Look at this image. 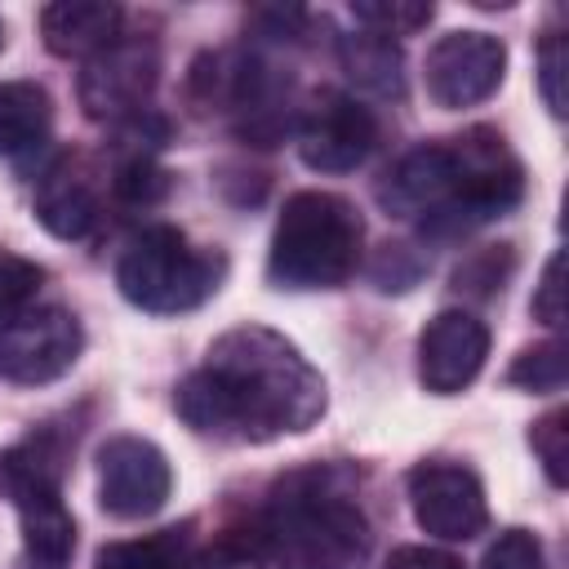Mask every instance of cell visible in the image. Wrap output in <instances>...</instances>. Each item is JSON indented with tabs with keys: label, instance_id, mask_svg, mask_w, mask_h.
Here are the masks:
<instances>
[{
	"label": "cell",
	"instance_id": "1",
	"mask_svg": "<svg viewBox=\"0 0 569 569\" xmlns=\"http://www.w3.org/2000/svg\"><path fill=\"white\" fill-rule=\"evenodd\" d=\"M173 409L200 436L262 445L307 431L325 413V378L284 333L240 325L209 347L196 373L182 378Z\"/></svg>",
	"mask_w": 569,
	"mask_h": 569
},
{
	"label": "cell",
	"instance_id": "2",
	"mask_svg": "<svg viewBox=\"0 0 569 569\" xmlns=\"http://www.w3.org/2000/svg\"><path fill=\"white\" fill-rule=\"evenodd\" d=\"M525 196V169L493 129L422 142L405 151L378 182V204L396 218H422L427 236H467Z\"/></svg>",
	"mask_w": 569,
	"mask_h": 569
},
{
	"label": "cell",
	"instance_id": "3",
	"mask_svg": "<svg viewBox=\"0 0 569 569\" xmlns=\"http://www.w3.org/2000/svg\"><path fill=\"white\" fill-rule=\"evenodd\" d=\"M236 556L271 560L276 569H365L369 520L338 467H307L271 489Z\"/></svg>",
	"mask_w": 569,
	"mask_h": 569
},
{
	"label": "cell",
	"instance_id": "4",
	"mask_svg": "<svg viewBox=\"0 0 569 569\" xmlns=\"http://www.w3.org/2000/svg\"><path fill=\"white\" fill-rule=\"evenodd\" d=\"M365 222L333 191H298L284 200L267 253V276L280 289H338L356 276Z\"/></svg>",
	"mask_w": 569,
	"mask_h": 569
},
{
	"label": "cell",
	"instance_id": "5",
	"mask_svg": "<svg viewBox=\"0 0 569 569\" xmlns=\"http://www.w3.org/2000/svg\"><path fill=\"white\" fill-rule=\"evenodd\" d=\"M222 271H227L222 253L196 249L178 227H147L124 244L116 262V284L138 311L178 316L213 298Z\"/></svg>",
	"mask_w": 569,
	"mask_h": 569
},
{
	"label": "cell",
	"instance_id": "6",
	"mask_svg": "<svg viewBox=\"0 0 569 569\" xmlns=\"http://www.w3.org/2000/svg\"><path fill=\"white\" fill-rule=\"evenodd\" d=\"M84 333L67 307H27L0 325V378L18 387H44L80 360Z\"/></svg>",
	"mask_w": 569,
	"mask_h": 569
},
{
	"label": "cell",
	"instance_id": "7",
	"mask_svg": "<svg viewBox=\"0 0 569 569\" xmlns=\"http://www.w3.org/2000/svg\"><path fill=\"white\" fill-rule=\"evenodd\" d=\"M507 76V44L489 31H449L427 49L422 84L427 98L445 111L485 102Z\"/></svg>",
	"mask_w": 569,
	"mask_h": 569
},
{
	"label": "cell",
	"instance_id": "8",
	"mask_svg": "<svg viewBox=\"0 0 569 569\" xmlns=\"http://www.w3.org/2000/svg\"><path fill=\"white\" fill-rule=\"evenodd\" d=\"M160 80V53L151 40H129L120 36L102 53L84 58L80 71V107L89 120L124 124L129 116L147 111V98Z\"/></svg>",
	"mask_w": 569,
	"mask_h": 569
},
{
	"label": "cell",
	"instance_id": "9",
	"mask_svg": "<svg viewBox=\"0 0 569 569\" xmlns=\"http://www.w3.org/2000/svg\"><path fill=\"white\" fill-rule=\"evenodd\" d=\"M378 120L369 107L338 89H320L298 116V156L316 173H351L369 160Z\"/></svg>",
	"mask_w": 569,
	"mask_h": 569
},
{
	"label": "cell",
	"instance_id": "10",
	"mask_svg": "<svg viewBox=\"0 0 569 569\" xmlns=\"http://www.w3.org/2000/svg\"><path fill=\"white\" fill-rule=\"evenodd\" d=\"M173 467L160 453V445L142 436H111L98 449V502L116 520H142L156 516L169 502Z\"/></svg>",
	"mask_w": 569,
	"mask_h": 569
},
{
	"label": "cell",
	"instance_id": "11",
	"mask_svg": "<svg viewBox=\"0 0 569 569\" xmlns=\"http://www.w3.org/2000/svg\"><path fill=\"white\" fill-rule=\"evenodd\" d=\"M409 507L440 542H467L489 525L485 485L462 462H418L409 471Z\"/></svg>",
	"mask_w": 569,
	"mask_h": 569
},
{
	"label": "cell",
	"instance_id": "12",
	"mask_svg": "<svg viewBox=\"0 0 569 569\" xmlns=\"http://www.w3.org/2000/svg\"><path fill=\"white\" fill-rule=\"evenodd\" d=\"M489 356V329L471 311H440L418 333V378L431 396H458L476 382Z\"/></svg>",
	"mask_w": 569,
	"mask_h": 569
},
{
	"label": "cell",
	"instance_id": "13",
	"mask_svg": "<svg viewBox=\"0 0 569 569\" xmlns=\"http://www.w3.org/2000/svg\"><path fill=\"white\" fill-rule=\"evenodd\" d=\"M36 222L58 240H84L98 222V182L93 169L76 156L53 160L36 182Z\"/></svg>",
	"mask_w": 569,
	"mask_h": 569
},
{
	"label": "cell",
	"instance_id": "14",
	"mask_svg": "<svg viewBox=\"0 0 569 569\" xmlns=\"http://www.w3.org/2000/svg\"><path fill=\"white\" fill-rule=\"evenodd\" d=\"M120 4H102V0H58L40 9V36L49 44V53L58 58H93L107 44L120 40Z\"/></svg>",
	"mask_w": 569,
	"mask_h": 569
},
{
	"label": "cell",
	"instance_id": "15",
	"mask_svg": "<svg viewBox=\"0 0 569 569\" xmlns=\"http://www.w3.org/2000/svg\"><path fill=\"white\" fill-rule=\"evenodd\" d=\"M62 471H67V445L58 436L40 431L0 453V498L22 507L31 498L62 493Z\"/></svg>",
	"mask_w": 569,
	"mask_h": 569
},
{
	"label": "cell",
	"instance_id": "16",
	"mask_svg": "<svg viewBox=\"0 0 569 569\" xmlns=\"http://www.w3.org/2000/svg\"><path fill=\"white\" fill-rule=\"evenodd\" d=\"M338 58H342V71L356 89H365L373 98H400L405 93V58H400L396 40L373 36V31L342 36Z\"/></svg>",
	"mask_w": 569,
	"mask_h": 569
},
{
	"label": "cell",
	"instance_id": "17",
	"mask_svg": "<svg viewBox=\"0 0 569 569\" xmlns=\"http://www.w3.org/2000/svg\"><path fill=\"white\" fill-rule=\"evenodd\" d=\"M53 124L49 89L36 80H0V156L40 147Z\"/></svg>",
	"mask_w": 569,
	"mask_h": 569
},
{
	"label": "cell",
	"instance_id": "18",
	"mask_svg": "<svg viewBox=\"0 0 569 569\" xmlns=\"http://www.w3.org/2000/svg\"><path fill=\"white\" fill-rule=\"evenodd\" d=\"M18 520H22V547L36 565L44 569H62L76 551V520L62 502V493H49V498H31L18 507Z\"/></svg>",
	"mask_w": 569,
	"mask_h": 569
},
{
	"label": "cell",
	"instance_id": "19",
	"mask_svg": "<svg viewBox=\"0 0 569 569\" xmlns=\"http://www.w3.org/2000/svg\"><path fill=\"white\" fill-rule=\"evenodd\" d=\"M182 565V538L178 529L133 542H107L98 551V569H178Z\"/></svg>",
	"mask_w": 569,
	"mask_h": 569
},
{
	"label": "cell",
	"instance_id": "20",
	"mask_svg": "<svg viewBox=\"0 0 569 569\" xmlns=\"http://www.w3.org/2000/svg\"><path fill=\"white\" fill-rule=\"evenodd\" d=\"M431 13H436V9L422 4V0H356V4H351V18H356L365 31L387 36V40L413 36L418 27L431 22Z\"/></svg>",
	"mask_w": 569,
	"mask_h": 569
},
{
	"label": "cell",
	"instance_id": "21",
	"mask_svg": "<svg viewBox=\"0 0 569 569\" xmlns=\"http://www.w3.org/2000/svg\"><path fill=\"white\" fill-rule=\"evenodd\" d=\"M569 378V365H565V347L560 342H538V347H525L516 356V365L507 369V382L511 387H525L533 396H547V391H560Z\"/></svg>",
	"mask_w": 569,
	"mask_h": 569
},
{
	"label": "cell",
	"instance_id": "22",
	"mask_svg": "<svg viewBox=\"0 0 569 569\" xmlns=\"http://www.w3.org/2000/svg\"><path fill=\"white\" fill-rule=\"evenodd\" d=\"M40 280H44V267H36L31 258H18V253L0 249V325H9L13 316H22L36 302Z\"/></svg>",
	"mask_w": 569,
	"mask_h": 569
},
{
	"label": "cell",
	"instance_id": "23",
	"mask_svg": "<svg viewBox=\"0 0 569 569\" xmlns=\"http://www.w3.org/2000/svg\"><path fill=\"white\" fill-rule=\"evenodd\" d=\"M529 445H533L547 480L560 489L569 480V413L565 409H551L547 418H538L533 431H529Z\"/></svg>",
	"mask_w": 569,
	"mask_h": 569
},
{
	"label": "cell",
	"instance_id": "24",
	"mask_svg": "<svg viewBox=\"0 0 569 569\" xmlns=\"http://www.w3.org/2000/svg\"><path fill=\"white\" fill-rule=\"evenodd\" d=\"M111 191H116L124 204H156V200L169 191V173H164L147 151H133V156L116 169Z\"/></svg>",
	"mask_w": 569,
	"mask_h": 569
},
{
	"label": "cell",
	"instance_id": "25",
	"mask_svg": "<svg viewBox=\"0 0 569 569\" xmlns=\"http://www.w3.org/2000/svg\"><path fill=\"white\" fill-rule=\"evenodd\" d=\"M480 569H542V542L529 529H502L489 542Z\"/></svg>",
	"mask_w": 569,
	"mask_h": 569
},
{
	"label": "cell",
	"instance_id": "26",
	"mask_svg": "<svg viewBox=\"0 0 569 569\" xmlns=\"http://www.w3.org/2000/svg\"><path fill=\"white\" fill-rule=\"evenodd\" d=\"M565 36H542L538 44V89H542V102L551 107V116H565Z\"/></svg>",
	"mask_w": 569,
	"mask_h": 569
},
{
	"label": "cell",
	"instance_id": "27",
	"mask_svg": "<svg viewBox=\"0 0 569 569\" xmlns=\"http://www.w3.org/2000/svg\"><path fill=\"white\" fill-rule=\"evenodd\" d=\"M507 271H511V253H507V244H502V249H485V253H476L471 262H462V267L453 271V284L485 298V293L502 289V276H507Z\"/></svg>",
	"mask_w": 569,
	"mask_h": 569
},
{
	"label": "cell",
	"instance_id": "28",
	"mask_svg": "<svg viewBox=\"0 0 569 569\" xmlns=\"http://www.w3.org/2000/svg\"><path fill=\"white\" fill-rule=\"evenodd\" d=\"M560 276H565V253H551L547 267H542L538 289H533V316L542 325H551V329L565 320V284H560Z\"/></svg>",
	"mask_w": 569,
	"mask_h": 569
},
{
	"label": "cell",
	"instance_id": "29",
	"mask_svg": "<svg viewBox=\"0 0 569 569\" xmlns=\"http://www.w3.org/2000/svg\"><path fill=\"white\" fill-rule=\"evenodd\" d=\"M382 569H462V560L440 547H396Z\"/></svg>",
	"mask_w": 569,
	"mask_h": 569
},
{
	"label": "cell",
	"instance_id": "30",
	"mask_svg": "<svg viewBox=\"0 0 569 569\" xmlns=\"http://www.w3.org/2000/svg\"><path fill=\"white\" fill-rule=\"evenodd\" d=\"M0 44H4V27H0Z\"/></svg>",
	"mask_w": 569,
	"mask_h": 569
}]
</instances>
